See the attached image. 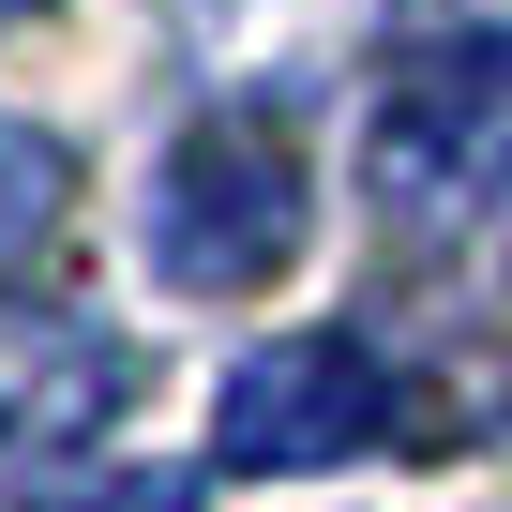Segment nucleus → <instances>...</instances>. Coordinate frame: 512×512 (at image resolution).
<instances>
[{"mask_svg":"<svg viewBox=\"0 0 512 512\" xmlns=\"http://www.w3.org/2000/svg\"><path fill=\"white\" fill-rule=\"evenodd\" d=\"M362 196L407 241H452L512 196V16H437L362 106Z\"/></svg>","mask_w":512,"mask_h":512,"instance_id":"nucleus-1","label":"nucleus"},{"mask_svg":"<svg viewBox=\"0 0 512 512\" xmlns=\"http://www.w3.org/2000/svg\"><path fill=\"white\" fill-rule=\"evenodd\" d=\"M136 256L181 287V302H241L302 256V151L272 106H211L166 136L151 166V211H136Z\"/></svg>","mask_w":512,"mask_h":512,"instance_id":"nucleus-2","label":"nucleus"},{"mask_svg":"<svg viewBox=\"0 0 512 512\" xmlns=\"http://www.w3.org/2000/svg\"><path fill=\"white\" fill-rule=\"evenodd\" d=\"M392 422H407V392H392V362L362 332H272L211 407V467H256V482L272 467H347Z\"/></svg>","mask_w":512,"mask_h":512,"instance_id":"nucleus-3","label":"nucleus"},{"mask_svg":"<svg viewBox=\"0 0 512 512\" xmlns=\"http://www.w3.org/2000/svg\"><path fill=\"white\" fill-rule=\"evenodd\" d=\"M121 347L91 317H0V452H76L121 407Z\"/></svg>","mask_w":512,"mask_h":512,"instance_id":"nucleus-4","label":"nucleus"},{"mask_svg":"<svg viewBox=\"0 0 512 512\" xmlns=\"http://www.w3.org/2000/svg\"><path fill=\"white\" fill-rule=\"evenodd\" d=\"M196 16V46L226 61V76H302V61H332L377 0H181Z\"/></svg>","mask_w":512,"mask_h":512,"instance_id":"nucleus-5","label":"nucleus"},{"mask_svg":"<svg viewBox=\"0 0 512 512\" xmlns=\"http://www.w3.org/2000/svg\"><path fill=\"white\" fill-rule=\"evenodd\" d=\"M61 196H76L61 136H31V121H0V272H31V241L61 226Z\"/></svg>","mask_w":512,"mask_h":512,"instance_id":"nucleus-6","label":"nucleus"},{"mask_svg":"<svg viewBox=\"0 0 512 512\" xmlns=\"http://www.w3.org/2000/svg\"><path fill=\"white\" fill-rule=\"evenodd\" d=\"M16 512H196V467H46Z\"/></svg>","mask_w":512,"mask_h":512,"instance_id":"nucleus-7","label":"nucleus"},{"mask_svg":"<svg viewBox=\"0 0 512 512\" xmlns=\"http://www.w3.org/2000/svg\"><path fill=\"white\" fill-rule=\"evenodd\" d=\"M0 16H46V0H0Z\"/></svg>","mask_w":512,"mask_h":512,"instance_id":"nucleus-8","label":"nucleus"}]
</instances>
